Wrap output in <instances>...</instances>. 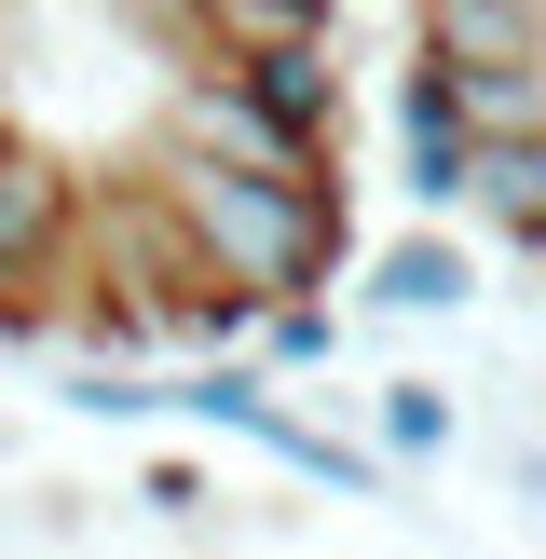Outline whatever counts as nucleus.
Returning <instances> with one entry per match:
<instances>
[{
    "label": "nucleus",
    "mask_w": 546,
    "mask_h": 559,
    "mask_svg": "<svg viewBox=\"0 0 546 559\" xmlns=\"http://www.w3.org/2000/svg\"><path fill=\"white\" fill-rule=\"evenodd\" d=\"M164 205L191 218V246L218 260V287H246L273 314V300H314L328 273L355 260V218H342V178H246V164H205L164 136L151 151Z\"/></svg>",
    "instance_id": "nucleus-1"
},
{
    "label": "nucleus",
    "mask_w": 546,
    "mask_h": 559,
    "mask_svg": "<svg viewBox=\"0 0 546 559\" xmlns=\"http://www.w3.org/2000/svg\"><path fill=\"white\" fill-rule=\"evenodd\" d=\"M164 136L205 164H246V178H328V151L287 123V109H260V82L233 69V55H191L178 96H164Z\"/></svg>",
    "instance_id": "nucleus-2"
},
{
    "label": "nucleus",
    "mask_w": 546,
    "mask_h": 559,
    "mask_svg": "<svg viewBox=\"0 0 546 559\" xmlns=\"http://www.w3.org/2000/svg\"><path fill=\"white\" fill-rule=\"evenodd\" d=\"M396 191H410L424 218L478 191V109H464V82L437 69V55L396 69Z\"/></svg>",
    "instance_id": "nucleus-3"
},
{
    "label": "nucleus",
    "mask_w": 546,
    "mask_h": 559,
    "mask_svg": "<svg viewBox=\"0 0 546 559\" xmlns=\"http://www.w3.org/2000/svg\"><path fill=\"white\" fill-rule=\"evenodd\" d=\"M410 55L437 69H546V0H410Z\"/></svg>",
    "instance_id": "nucleus-4"
},
{
    "label": "nucleus",
    "mask_w": 546,
    "mask_h": 559,
    "mask_svg": "<svg viewBox=\"0 0 546 559\" xmlns=\"http://www.w3.org/2000/svg\"><path fill=\"white\" fill-rule=\"evenodd\" d=\"M233 69L260 82V109H287L314 151H342V41H328V27H300V41H246Z\"/></svg>",
    "instance_id": "nucleus-5"
},
{
    "label": "nucleus",
    "mask_w": 546,
    "mask_h": 559,
    "mask_svg": "<svg viewBox=\"0 0 546 559\" xmlns=\"http://www.w3.org/2000/svg\"><path fill=\"white\" fill-rule=\"evenodd\" d=\"M464 205H478L506 246H533V260H546V123H491V136H478V191H464Z\"/></svg>",
    "instance_id": "nucleus-6"
},
{
    "label": "nucleus",
    "mask_w": 546,
    "mask_h": 559,
    "mask_svg": "<svg viewBox=\"0 0 546 559\" xmlns=\"http://www.w3.org/2000/svg\"><path fill=\"white\" fill-rule=\"evenodd\" d=\"M369 300H382V314H451V300H464V246H437V233L382 246V260H369Z\"/></svg>",
    "instance_id": "nucleus-7"
},
{
    "label": "nucleus",
    "mask_w": 546,
    "mask_h": 559,
    "mask_svg": "<svg viewBox=\"0 0 546 559\" xmlns=\"http://www.w3.org/2000/svg\"><path fill=\"white\" fill-rule=\"evenodd\" d=\"M260 355H273V369H314V355H342V314H328V300H273Z\"/></svg>",
    "instance_id": "nucleus-8"
},
{
    "label": "nucleus",
    "mask_w": 546,
    "mask_h": 559,
    "mask_svg": "<svg viewBox=\"0 0 546 559\" xmlns=\"http://www.w3.org/2000/svg\"><path fill=\"white\" fill-rule=\"evenodd\" d=\"M451 437V396L437 382H382V451H437Z\"/></svg>",
    "instance_id": "nucleus-9"
},
{
    "label": "nucleus",
    "mask_w": 546,
    "mask_h": 559,
    "mask_svg": "<svg viewBox=\"0 0 546 559\" xmlns=\"http://www.w3.org/2000/svg\"><path fill=\"white\" fill-rule=\"evenodd\" d=\"M0 123H14V69H0Z\"/></svg>",
    "instance_id": "nucleus-10"
}]
</instances>
